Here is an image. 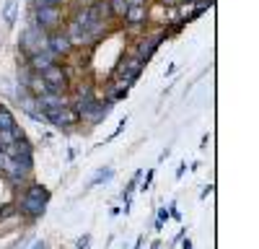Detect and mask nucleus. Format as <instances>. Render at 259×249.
<instances>
[{"label": "nucleus", "instance_id": "obj_6", "mask_svg": "<svg viewBox=\"0 0 259 249\" xmlns=\"http://www.w3.org/2000/svg\"><path fill=\"white\" fill-rule=\"evenodd\" d=\"M47 205H50V200H45V197H39V195H29V192H24L21 195V200H18V213H21V218H26V221H39L41 216L47 213Z\"/></svg>", "mask_w": 259, "mask_h": 249}, {"label": "nucleus", "instance_id": "obj_9", "mask_svg": "<svg viewBox=\"0 0 259 249\" xmlns=\"http://www.w3.org/2000/svg\"><path fill=\"white\" fill-rule=\"evenodd\" d=\"M122 21L127 26H145L148 24V3H130Z\"/></svg>", "mask_w": 259, "mask_h": 249}, {"label": "nucleus", "instance_id": "obj_10", "mask_svg": "<svg viewBox=\"0 0 259 249\" xmlns=\"http://www.w3.org/2000/svg\"><path fill=\"white\" fill-rule=\"evenodd\" d=\"M55 62H60L50 50H45V52H34V55H29L26 57V65L34 70V73H41V70H47L50 65H55Z\"/></svg>", "mask_w": 259, "mask_h": 249}, {"label": "nucleus", "instance_id": "obj_24", "mask_svg": "<svg viewBox=\"0 0 259 249\" xmlns=\"http://www.w3.org/2000/svg\"><path fill=\"white\" fill-rule=\"evenodd\" d=\"M184 172H187V161H182V163H179V169H177V179H182V177H184Z\"/></svg>", "mask_w": 259, "mask_h": 249}, {"label": "nucleus", "instance_id": "obj_8", "mask_svg": "<svg viewBox=\"0 0 259 249\" xmlns=\"http://www.w3.org/2000/svg\"><path fill=\"white\" fill-rule=\"evenodd\" d=\"M50 52H52L57 60H68V57L75 52L73 45H70V36L65 34V29H57V31L50 34Z\"/></svg>", "mask_w": 259, "mask_h": 249}, {"label": "nucleus", "instance_id": "obj_16", "mask_svg": "<svg viewBox=\"0 0 259 249\" xmlns=\"http://www.w3.org/2000/svg\"><path fill=\"white\" fill-rule=\"evenodd\" d=\"M13 124H16L13 112H11L8 107H3V104H0V130H8V128H13Z\"/></svg>", "mask_w": 259, "mask_h": 249}, {"label": "nucleus", "instance_id": "obj_17", "mask_svg": "<svg viewBox=\"0 0 259 249\" xmlns=\"http://www.w3.org/2000/svg\"><path fill=\"white\" fill-rule=\"evenodd\" d=\"M106 3H109V8H112V16L122 21V16H124V11L130 6V0H106Z\"/></svg>", "mask_w": 259, "mask_h": 249}, {"label": "nucleus", "instance_id": "obj_1", "mask_svg": "<svg viewBox=\"0 0 259 249\" xmlns=\"http://www.w3.org/2000/svg\"><path fill=\"white\" fill-rule=\"evenodd\" d=\"M45 50H50V34L45 29H39L36 24H29L18 36V55L26 60L29 55L45 52Z\"/></svg>", "mask_w": 259, "mask_h": 249}, {"label": "nucleus", "instance_id": "obj_23", "mask_svg": "<svg viewBox=\"0 0 259 249\" xmlns=\"http://www.w3.org/2000/svg\"><path fill=\"white\" fill-rule=\"evenodd\" d=\"M45 6H52L50 0H31V8H45Z\"/></svg>", "mask_w": 259, "mask_h": 249}, {"label": "nucleus", "instance_id": "obj_7", "mask_svg": "<svg viewBox=\"0 0 259 249\" xmlns=\"http://www.w3.org/2000/svg\"><path fill=\"white\" fill-rule=\"evenodd\" d=\"M166 36H168V29H158V31H153V34H148V31H145V36L135 42V45H138V47H135V52H133V55H135L138 60H143V62H148L150 57H153V55H156V50H158V45H161V42H163Z\"/></svg>", "mask_w": 259, "mask_h": 249}, {"label": "nucleus", "instance_id": "obj_22", "mask_svg": "<svg viewBox=\"0 0 259 249\" xmlns=\"http://www.w3.org/2000/svg\"><path fill=\"white\" fill-rule=\"evenodd\" d=\"M29 249H50V244H47L45 239H39V241H34V244H31Z\"/></svg>", "mask_w": 259, "mask_h": 249}, {"label": "nucleus", "instance_id": "obj_28", "mask_svg": "<svg viewBox=\"0 0 259 249\" xmlns=\"http://www.w3.org/2000/svg\"><path fill=\"white\" fill-rule=\"evenodd\" d=\"M182 249H192V239H182Z\"/></svg>", "mask_w": 259, "mask_h": 249}, {"label": "nucleus", "instance_id": "obj_27", "mask_svg": "<svg viewBox=\"0 0 259 249\" xmlns=\"http://www.w3.org/2000/svg\"><path fill=\"white\" fill-rule=\"evenodd\" d=\"M168 153H171V148H166V151H161V156H158V161H166V158H168Z\"/></svg>", "mask_w": 259, "mask_h": 249}, {"label": "nucleus", "instance_id": "obj_2", "mask_svg": "<svg viewBox=\"0 0 259 249\" xmlns=\"http://www.w3.org/2000/svg\"><path fill=\"white\" fill-rule=\"evenodd\" d=\"M73 107L78 109V114H80V122H85V124H91V128H96V124H101L106 117H109V112H112V107L114 104L112 101H104V99H89V101H75Z\"/></svg>", "mask_w": 259, "mask_h": 249}, {"label": "nucleus", "instance_id": "obj_3", "mask_svg": "<svg viewBox=\"0 0 259 249\" xmlns=\"http://www.w3.org/2000/svg\"><path fill=\"white\" fill-rule=\"evenodd\" d=\"M65 11H62V6H45V8H31V13H29V24H36L39 29H45L47 34H52V31H57V29H62L65 26Z\"/></svg>", "mask_w": 259, "mask_h": 249}, {"label": "nucleus", "instance_id": "obj_14", "mask_svg": "<svg viewBox=\"0 0 259 249\" xmlns=\"http://www.w3.org/2000/svg\"><path fill=\"white\" fill-rule=\"evenodd\" d=\"M112 179H114V169H112V166H101V169L94 174V179L89 182V187H99V184H106Z\"/></svg>", "mask_w": 259, "mask_h": 249}, {"label": "nucleus", "instance_id": "obj_29", "mask_svg": "<svg viewBox=\"0 0 259 249\" xmlns=\"http://www.w3.org/2000/svg\"><path fill=\"white\" fill-rule=\"evenodd\" d=\"M52 6H65V3H70V0H50Z\"/></svg>", "mask_w": 259, "mask_h": 249}, {"label": "nucleus", "instance_id": "obj_13", "mask_svg": "<svg viewBox=\"0 0 259 249\" xmlns=\"http://www.w3.org/2000/svg\"><path fill=\"white\" fill-rule=\"evenodd\" d=\"M26 91H29L31 96L47 94V83H45V78H41V73H31V78H29V83H26Z\"/></svg>", "mask_w": 259, "mask_h": 249}, {"label": "nucleus", "instance_id": "obj_26", "mask_svg": "<svg viewBox=\"0 0 259 249\" xmlns=\"http://www.w3.org/2000/svg\"><path fill=\"white\" fill-rule=\"evenodd\" d=\"M158 6H179V0H156Z\"/></svg>", "mask_w": 259, "mask_h": 249}, {"label": "nucleus", "instance_id": "obj_4", "mask_svg": "<svg viewBox=\"0 0 259 249\" xmlns=\"http://www.w3.org/2000/svg\"><path fill=\"white\" fill-rule=\"evenodd\" d=\"M41 78H45L47 83V91L52 94H70V73L65 65H60V62H55V65H50L47 70H41Z\"/></svg>", "mask_w": 259, "mask_h": 249}, {"label": "nucleus", "instance_id": "obj_31", "mask_svg": "<svg viewBox=\"0 0 259 249\" xmlns=\"http://www.w3.org/2000/svg\"><path fill=\"white\" fill-rule=\"evenodd\" d=\"M130 3H148V0H130Z\"/></svg>", "mask_w": 259, "mask_h": 249}, {"label": "nucleus", "instance_id": "obj_19", "mask_svg": "<svg viewBox=\"0 0 259 249\" xmlns=\"http://www.w3.org/2000/svg\"><path fill=\"white\" fill-rule=\"evenodd\" d=\"M168 218H171L168 211H166V208H161V211H158V218H156V231H163V223H166Z\"/></svg>", "mask_w": 259, "mask_h": 249}, {"label": "nucleus", "instance_id": "obj_18", "mask_svg": "<svg viewBox=\"0 0 259 249\" xmlns=\"http://www.w3.org/2000/svg\"><path fill=\"white\" fill-rule=\"evenodd\" d=\"M16 11H18V3L16 0H8V3L3 6V18H6V24H16Z\"/></svg>", "mask_w": 259, "mask_h": 249}, {"label": "nucleus", "instance_id": "obj_11", "mask_svg": "<svg viewBox=\"0 0 259 249\" xmlns=\"http://www.w3.org/2000/svg\"><path fill=\"white\" fill-rule=\"evenodd\" d=\"M70 99L73 104L75 101H89V99H96V89H94V83H78L75 89H70Z\"/></svg>", "mask_w": 259, "mask_h": 249}, {"label": "nucleus", "instance_id": "obj_25", "mask_svg": "<svg viewBox=\"0 0 259 249\" xmlns=\"http://www.w3.org/2000/svg\"><path fill=\"white\" fill-rule=\"evenodd\" d=\"M212 190H215V187H212V184H207L205 190H202V195H200V197H202V200H207V195H212Z\"/></svg>", "mask_w": 259, "mask_h": 249}, {"label": "nucleus", "instance_id": "obj_12", "mask_svg": "<svg viewBox=\"0 0 259 249\" xmlns=\"http://www.w3.org/2000/svg\"><path fill=\"white\" fill-rule=\"evenodd\" d=\"M21 138H26V133H24V128H18V124H13L8 130H0V145H3V148L16 143V140H21Z\"/></svg>", "mask_w": 259, "mask_h": 249}, {"label": "nucleus", "instance_id": "obj_5", "mask_svg": "<svg viewBox=\"0 0 259 249\" xmlns=\"http://www.w3.org/2000/svg\"><path fill=\"white\" fill-rule=\"evenodd\" d=\"M143 68H145V62L143 60H138L135 55H130V57H124L119 65H117V70H114V75H117V83L119 86H135V80L143 75Z\"/></svg>", "mask_w": 259, "mask_h": 249}, {"label": "nucleus", "instance_id": "obj_30", "mask_svg": "<svg viewBox=\"0 0 259 249\" xmlns=\"http://www.w3.org/2000/svg\"><path fill=\"white\" fill-rule=\"evenodd\" d=\"M133 249H143V236H140V239L135 241V246H133Z\"/></svg>", "mask_w": 259, "mask_h": 249}, {"label": "nucleus", "instance_id": "obj_21", "mask_svg": "<svg viewBox=\"0 0 259 249\" xmlns=\"http://www.w3.org/2000/svg\"><path fill=\"white\" fill-rule=\"evenodd\" d=\"M89 244H91V234H83V236L75 241V249H89Z\"/></svg>", "mask_w": 259, "mask_h": 249}, {"label": "nucleus", "instance_id": "obj_15", "mask_svg": "<svg viewBox=\"0 0 259 249\" xmlns=\"http://www.w3.org/2000/svg\"><path fill=\"white\" fill-rule=\"evenodd\" d=\"M16 166H18V174H24L31 179L34 174V156H16Z\"/></svg>", "mask_w": 259, "mask_h": 249}, {"label": "nucleus", "instance_id": "obj_20", "mask_svg": "<svg viewBox=\"0 0 259 249\" xmlns=\"http://www.w3.org/2000/svg\"><path fill=\"white\" fill-rule=\"evenodd\" d=\"M153 174H156V169H150V172L145 174V179H143V184H140V190H143V192L150 190V184H153Z\"/></svg>", "mask_w": 259, "mask_h": 249}]
</instances>
